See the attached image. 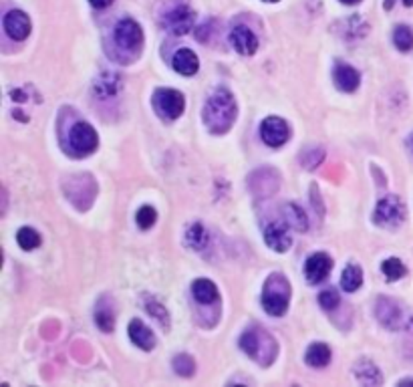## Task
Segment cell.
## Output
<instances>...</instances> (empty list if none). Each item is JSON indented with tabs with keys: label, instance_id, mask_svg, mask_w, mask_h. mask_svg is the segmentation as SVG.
<instances>
[{
	"label": "cell",
	"instance_id": "20",
	"mask_svg": "<svg viewBox=\"0 0 413 387\" xmlns=\"http://www.w3.org/2000/svg\"><path fill=\"white\" fill-rule=\"evenodd\" d=\"M305 359H307V363H309L310 367H325L328 365V361H331V349H328V345L325 343H312L309 349H307V355H305Z\"/></svg>",
	"mask_w": 413,
	"mask_h": 387
},
{
	"label": "cell",
	"instance_id": "22",
	"mask_svg": "<svg viewBox=\"0 0 413 387\" xmlns=\"http://www.w3.org/2000/svg\"><path fill=\"white\" fill-rule=\"evenodd\" d=\"M363 284V270L359 264H347L341 275V286L347 293H355Z\"/></svg>",
	"mask_w": 413,
	"mask_h": 387
},
{
	"label": "cell",
	"instance_id": "29",
	"mask_svg": "<svg viewBox=\"0 0 413 387\" xmlns=\"http://www.w3.org/2000/svg\"><path fill=\"white\" fill-rule=\"evenodd\" d=\"M145 309H147V313H150L159 325L170 327V315H168V311H166V307H164L161 302H157V300L152 299V297H147V299H145Z\"/></svg>",
	"mask_w": 413,
	"mask_h": 387
},
{
	"label": "cell",
	"instance_id": "11",
	"mask_svg": "<svg viewBox=\"0 0 413 387\" xmlns=\"http://www.w3.org/2000/svg\"><path fill=\"white\" fill-rule=\"evenodd\" d=\"M333 268V261L327 252H314L305 263V277L310 284H319L327 279Z\"/></svg>",
	"mask_w": 413,
	"mask_h": 387
},
{
	"label": "cell",
	"instance_id": "16",
	"mask_svg": "<svg viewBox=\"0 0 413 387\" xmlns=\"http://www.w3.org/2000/svg\"><path fill=\"white\" fill-rule=\"evenodd\" d=\"M377 317L379 321L389 327V329H397L403 321L401 315V307L397 305L396 300L391 299H379L377 302Z\"/></svg>",
	"mask_w": 413,
	"mask_h": 387
},
{
	"label": "cell",
	"instance_id": "25",
	"mask_svg": "<svg viewBox=\"0 0 413 387\" xmlns=\"http://www.w3.org/2000/svg\"><path fill=\"white\" fill-rule=\"evenodd\" d=\"M95 323L97 327L105 331V333H111L115 329V315H113V309L109 305H105V299L97 305L95 309Z\"/></svg>",
	"mask_w": 413,
	"mask_h": 387
},
{
	"label": "cell",
	"instance_id": "17",
	"mask_svg": "<svg viewBox=\"0 0 413 387\" xmlns=\"http://www.w3.org/2000/svg\"><path fill=\"white\" fill-rule=\"evenodd\" d=\"M172 65L180 75L191 77V75H196L198 69H200V59H198V54L194 53V51H189V49H180L177 53L173 54Z\"/></svg>",
	"mask_w": 413,
	"mask_h": 387
},
{
	"label": "cell",
	"instance_id": "39",
	"mask_svg": "<svg viewBox=\"0 0 413 387\" xmlns=\"http://www.w3.org/2000/svg\"><path fill=\"white\" fill-rule=\"evenodd\" d=\"M264 2H278V0H264Z\"/></svg>",
	"mask_w": 413,
	"mask_h": 387
},
{
	"label": "cell",
	"instance_id": "8",
	"mask_svg": "<svg viewBox=\"0 0 413 387\" xmlns=\"http://www.w3.org/2000/svg\"><path fill=\"white\" fill-rule=\"evenodd\" d=\"M164 22H166V29H168L172 35L184 36L188 35L189 31L194 29V24H196V15H194V10L189 8L186 2H182V4H177V6H173L172 10L166 15Z\"/></svg>",
	"mask_w": 413,
	"mask_h": 387
},
{
	"label": "cell",
	"instance_id": "33",
	"mask_svg": "<svg viewBox=\"0 0 413 387\" xmlns=\"http://www.w3.org/2000/svg\"><path fill=\"white\" fill-rule=\"evenodd\" d=\"M323 159H325V152L321 147H312V149L303 154V166L309 168V170H314Z\"/></svg>",
	"mask_w": 413,
	"mask_h": 387
},
{
	"label": "cell",
	"instance_id": "10",
	"mask_svg": "<svg viewBox=\"0 0 413 387\" xmlns=\"http://www.w3.org/2000/svg\"><path fill=\"white\" fill-rule=\"evenodd\" d=\"M264 240L275 252H287L293 247V234L289 222H270L264 228Z\"/></svg>",
	"mask_w": 413,
	"mask_h": 387
},
{
	"label": "cell",
	"instance_id": "26",
	"mask_svg": "<svg viewBox=\"0 0 413 387\" xmlns=\"http://www.w3.org/2000/svg\"><path fill=\"white\" fill-rule=\"evenodd\" d=\"M17 242L22 250H35V248L41 247L43 240H41V234H38L35 228L22 226V228L17 232Z\"/></svg>",
	"mask_w": 413,
	"mask_h": 387
},
{
	"label": "cell",
	"instance_id": "12",
	"mask_svg": "<svg viewBox=\"0 0 413 387\" xmlns=\"http://www.w3.org/2000/svg\"><path fill=\"white\" fill-rule=\"evenodd\" d=\"M2 27H4L6 35L10 36V38H15V41H24L27 36L31 35V29H33L31 18H29L27 13H22V10H10V13H6L4 20H2Z\"/></svg>",
	"mask_w": 413,
	"mask_h": 387
},
{
	"label": "cell",
	"instance_id": "21",
	"mask_svg": "<svg viewBox=\"0 0 413 387\" xmlns=\"http://www.w3.org/2000/svg\"><path fill=\"white\" fill-rule=\"evenodd\" d=\"M119 87V75H115V73H103V75L97 79V83H95V93H97L99 97H103V99H109V97H113V95L117 93V89Z\"/></svg>",
	"mask_w": 413,
	"mask_h": 387
},
{
	"label": "cell",
	"instance_id": "35",
	"mask_svg": "<svg viewBox=\"0 0 413 387\" xmlns=\"http://www.w3.org/2000/svg\"><path fill=\"white\" fill-rule=\"evenodd\" d=\"M399 386H413V379H401Z\"/></svg>",
	"mask_w": 413,
	"mask_h": 387
},
{
	"label": "cell",
	"instance_id": "14",
	"mask_svg": "<svg viewBox=\"0 0 413 387\" xmlns=\"http://www.w3.org/2000/svg\"><path fill=\"white\" fill-rule=\"evenodd\" d=\"M333 79H335L337 89H341L345 93L357 91L359 83H361L359 73L353 69L351 65H347V63H337V65H335V69H333Z\"/></svg>",
	"mask_w": 413,
	"mask_h": 387
},
{
	"label": "cell",
	"instance_id": "27",
	"mask_svg": "<svg viewBox=\"0 0 413 387\" xmlns=\"http://www.w3.org/2000/svg\"><path fill=\"white\" fill-rule=\"evenodd\" d=\"M381 270H383L385 279H387L389 282L399 281L401 277H405V275H407V268L403 266V263H401L399 258H387V261H383V264H381Z\"/></svg>",
	"mask_w": 413,
	"mask_h": 387
},
{
	"label": "cell",
	"instance_id": "13",
	"mask_svg": "<svg viewBox=\"0 0 413 387\" xmlns=\"http://www.w3.org/2000/svg\"><path fill=\"white\" fill-rule=\"evenodd\" d=\"M230 41H232L234 49L240 54H254L259 51V38L244 24H238V27L232 29Z\"/></svg>",
	"mask_w": 413,
	"mask_h": 387
},
{
	"label": "cell",
	"instance_id": "23",
	"mask_svg": "<svg viewBox=\"0 0 413 387\" xmlns=\"http://www.w3.org/2000/svg\"><path fill=\"white\" fill-rule=\"evenodd\" d=\"M284 216H287V222L289 226H293L294 230L298 232H305L309 228V218H307V212L303 210L298 204H287L284 206Z\"/></svg>",
	"mask_w": 413,
	"mask_h": 387
},
{
	"label": "cell",
	"instance_id": "4",
	"mask_svg": "<svg viewBox=\"0 0 413 387\" xmlns=\"http://www.w3.org/2000/svg\"><path fill=\"white\" fill-rule=\"evenodd\" d=\"M97 143H99V138H97V131L95 127L87 122H79L71 127L69 131V149L83 158V156H89L97 149Z\"/></svg>",
	"mask_w": 413,
	"mask_h": 387
},
{
	"label": "cell",
	"instance_id": "30",
	"mask_svg": "<svg viewBox=\"0 0 413 387\" xmlns=\"http://www.w3.org/2000/svg\"><path fill=\"white\" fill-rule=\"evenodd\" d=\"M173 370L177 375H182V377H189V375H194V371H196V363H194V359L186 355V353H182V355H175V359H173Z\"/></svg>",
	"mask_w": 413,
	"mask_h": 387
},
{
	"label": "cell",
	"instance_id": "7",
	"mask_svg": "<svg viewBox=\"0 0 413 387\" xmlns=\"http://www.w3.org/2000/svg\"><path fill=\"white\" fill-rule=\"evenodd\" d=\"M113 36H115V43L125 51H139L143 45V31L133 18L119 20L113 31Z\"/></svg>",
	"mask_w": 413,
	"mask_h": 387
},
{
	"label": "cell",
	"instance_id": "31",
	"mask_svg": "<svg viewBox=\"0 0 413 387\" xmlns=\"http://www.w3.org/2000/svg\"><path fill=\"white\" fill-rule=\"evenodd\" d=\"M155 220H157V212L152 206H141L138 212V216H136V222H138L139 228L147 230L152 228L155 224Z\"/></svg>",
	"mask_w": 413,
	"mask_h": 387
},
{
	"label": "cell",
	"instance_id": "37",
	"mask_svg": "<svg viewBox=\"0 0 413 387\" xmlns=\"http://www.w3.org/2000/svg\"><path fill=\"white\" fill-rule=\"evenodd\" d=\"M393 6V0H385V8H391Z\"/></svg>",
	"mask_w": 413,
	"mask_h": 387
},
{
	"label": "cell",
	"instance_id": "38",
	"mask_svg": "<svg viewBox=\"0 0 413 387\" xmlns=\"http://www.w3.org/2000/svg\"><path fill=\"white\" fill-rule=\"evenodd\" d=\"M403 4L405 6H413V0H403Z\"/></svg>",
	"mask_w": 413,
	"mask_h": 387
},
{
	"label": "cell",
	"instance_id": "34",
	"mask_svg": "<svg viewBox=\"0 0 413 387\" xmlns=\"http://www.w3.org/2000/svg\"><path fill=\"white\" fill-rule=\"evenodd\" d=\"M93 8H107L113 0H89Z\"/></svg>",
	"mask_w": 413,
	"mask_h": 387
},
{
	"label": "cell",
	"instance_id": "36",
	"mask_svg": "<svg viewBox=\"0 0 413 387\" xmlns=\"http://www.w3.org/2000/svg\"><path fill=\"white\" fill-rule=\"evenodd\" d=\"M343 4H359L361 0H341Z\"/></svg>",
	"mask_w": 413,
	"mask_h": 387
},
{
	"label": "cell",
	"instance_id": "24",
	"mask_svg": "<svg viewBox=\"0 0 413 387\" xmlns=\"http://www.w3.org/2000/svg\"><path fill=\"white\" fill-rule=\"evenodd\" d=\"M355 375L367 386H379L381 384V373L375 367V363H371L369 359H363L355 365Z\"/></svg>",
	"mask_w": 413,
	"mask_h": 387
},
{
	"label": "cell",
	"instance_id": "28",
	"mask_svg": "<svg viewBox=\"0 0 413 387\" xmlns=\"http://www.w3.org/2000/svg\"><path fill=\"white\" fill-rule=\"evenodd\" d=\"M393 43H396V47L399 51H403V53H407V51H412L413 49V31L410 27H405V24H399L396 27V31H393Z\"/></svg>",
	"mask_w": 413,
	"mask_h": 387
},
{
	"label": "cell",
	"instance_id": "9",
	"mask_svg": "<svg viewBox=\"0 0 413 387\" xmlns=\"http://www.w3.org/2000/svg\"><path fill=\"white\" fill-rule=\"evenodd\" d=\"M260 138L270 147H280L291 138V127L280 117H266L260 125Z\"/></svg>",
	"mask_w": 413,
	"mask_h": 387
},
{
	"label": "cell",
	"instance_id": "18",
	"mask_svg": "<svg viewBox=\"0 0 413 387\" xmlns=\"http://www.w3.org/2000/svg\"><path fill=\"white\" fill-rule=\"evenodd\" d=\"M186 244L194 250H204L210 244V234L208 230L204 228V224L200 222H194L188 230H186V236H184Z\"/></svg>",
	"mask_w": 413,
	"mask_h": 387
},
{
	"label": "cell",
	"instance_id": "15",
	"mask_svg": "<svg viewBox=\"0 0 413 387\" xmlns=\"http://www.w3.org/2000/svg\"><path fill=\"white\" fill-rule=\"evenodd\" d=\"M127 333H129V339L138 345L139 349H143V351H152V349L155 347L154 331H152L147 325H143L139 319H133V321L129 323Z\"/></svg>",
	"mask_w": 413,
	"mask_h": 387
},
{
	"label": "cell",
	"instance_id": "6",
	"mask_svg": "<svg viewBox=\"0 0 413 387\" xmlns=\"http://www.w3.org/2000/svg\"><path fill=\"white\" fill-rule=\"evenodd\" d=\"M405 218V206L397 196H385L383 200H379L377 208H375V224L379 226H397L401 224Z\"/></svg>",
	"mask_w": 413,
	"mask_h": 387
},
{
	"label": "cell",
	"instance_id": "32",
	"mask_svg": "<svg viewBox=\"0 0 413 387\" xmlns=\"http://www.w3.org/2000/svg\"><path fill=\"white\" fill-rule=\"evenodd\" d=\"M339 302H341V297H339V293H337L335 289H327V291H323V293L319 295V305H321L325 311L337 309Z\"/></svg>",
	"mask_w": 413,
	"mask_h": 387
},
{
	"label": "cell",
	"instance_id": "40",
	"mask_svg": "<svg viewBox=\"0 0 413 387\" xmlns=\"http://www.w3.org/2000/svg\"><path fill=\"white\" fill-rule=\"evenodd\" d=\"M410 141H412V149H413V133H412V140H410Z\"/></svg>",
	"mask_w": 413,
	"mask_h": 387
},
{
	"label": "cell",
	"instance_id": "2",
	"mask_svg": "<svg viewBox=\"0 0 413 387\" xmlns=\"http://www.w3.org/2000/svg\"><path fill=\"white\" fill-rule=\"evenodd\" d=\"M291 302V284L282 275H270L264 282L262 291V307L268 315L282 317Z\"/></svg>",
	"mask_w": 413,
	"mask_h": 387
},
{
	"label": "cell",
	"instance_id": "1",
	"mask_svg": "<svg viewBox=\"0 0 413 387\" xmlns=\"http://www.w3.org/2000/svg\"><path fill=\"white\" fill-rule=\"evenodd\" d=\"M236 99L228 89H216L204 105V124L212 133H226L236 122Z\"/></svg>",
	"mask_w": 413,
	"mask_h": 387
},
{
	"label": "cell",
	"instance_id": "19",
	"mask_svg": "<svg viewBox=\"0 0 413 387\" xmlns=\"http://www.w3.org/2000/svg\"><path fill=\"white\" fill-rule=\"evenodd\" d=\"M191 293H194V299L198 300V302H202V305L214 302V300L218 299V289H216V284L212 281H208V279H198V281H194V284H191Z\"/></svg>",
	"mask_w": 413,
	"mask_h": 387
},
{
	"label": "cell",
	"instance_id": "5",
	"mask_svg": "<svg viewBox=\"0 0 413 387\" xmlns=\"http://www.w3.org/2000/svg\"><path fill=\"white\" fill-rule=\"evenodd\" d=\"M154 107L161 117L173 122V119H177L184 113L186 99L175 89H157L154 93Z\"/></svg>",
	"mask_w": 413,
	"mask_h": 387
},
{
	"label": "cell",
	"instance_id": "3",
	"mask_svg": "<svg viewBox=\"0 0 413 387\" xmlns=\"http://www.w3.org/2000/svg\"><path fill=\"white\" fill-rule=\"evenodd\" d=\"M240 347L248 357H252L254 361H260L262 357L268 359V363L275 359L276 355V343L264 333V331H256L250 329L240 337Z\"/></svg>",
	"mask_w": 413,
	"mask_h": 387
}]
</instances>
